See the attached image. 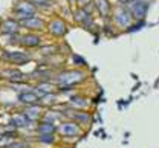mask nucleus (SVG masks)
Here are the masks:
<instances>
[{
  "label": "nucleus",
  "mask_w": 159,
  "mask_h": 148,
  "mask_svg": "<svg viewBox=\"0 0 159 148\" xmlns=\"http://www.w3.org/2000/svg\"><path fill=\"white\" fill-rule=\"evenodd\" d=\"M74 19L77 23H86L87 20H90V14L84 9V8H78L74 12Z\"/></svg>",
  "instance_id": "obj_16"
},
{
  "label": "nucleus",
  "mask_w": 159,
  "mask_h": 148,
  "mask_svg": "<svg viewBox=\"0 0 159 148\" xmlns=\"http://www.w3.org/2000/svg\"><path fill=\"white\" fill-rule=\"evenodd\" d=\"M132 14H133V17L135 19H139V20H142L144 17H145V14H147V11H148V2H144V0H135L133 3H132Z\"/></svg>",
  "instance_id": "obj_10"
},
{
  "label": "nucleus",
  "mask_w": 159,
  "mask_h": 148,
  "mask_svg": "<svg viewBox=\"0 0 159 148\" xmlns=\"http://www.w3.org/2000/svg\"><path fill=\"white\" fill-rule=\"evenodd\" d=\"M9 124L14 125V127H25L26 124H29V119H28V116L25 113H20V115H14L11 118Z\"/></svg>",
  "instance_id": "obj_15"
},
{
  "label": "nucleus",
  "mask_w": 159,
  "mask_h": 148,
  "mask_svg": "<svg viewBox=\"0 0 159 148\" xmlns=\"http://www.w3.org/2000/svg\"><path fill=\"white\" fill-rule=\"evenodd\" d=\"M77 2H78L80 8H84V6H87L89 3H92L93 0H77Z\"/></svg>",
  "instance_id": "obj_22"
},
{
  "label": "nucleus",
  "mask_w": 159,
  "mask_h": 148,
  "mask_svg": "<svg viewBox=\"0 0 159 148\" xmlns=\"http://www.w3.org/2000/svg\"><path fill=\"white\" fill-rule=\"evenodd\" d=\"M40 134H52V133H55V125H54V122H48V121H41L39 124V127H37Z\"/></svg>",
  "instance_id": "obj_14"
},
{
  "label": "nucleus",
  "mask_w": 159,
  "mask_h": 148,
  "mask_svg": "<svg viewBox=\"0 0 159 148\" xmlns=\"http://www.w3.org/2000/svg\"><path fill=\"white\" fill-rule=\"evenodd\" d=\"M133 19L135 17H133L132 11L127 9V8H119V9H116V12H115V21L121 28H130Z\"/></svg>",
  "instance_id": "obj_6"
},
{
  "label": "nucleus",
  "mask_w": 159,
  "mask_h": 148,
  "mask_svg": "<svg viewBox=\"0 0 159 148\" xmlns=\"http://www.w3.org/2000/svg\"><path fill=\"white\" fill-rule=\"evenodd\" d=\"M46 29H48V32H49L52 37H55V38L64 37L66 32H67L66 21L63 20V19H60V17H54L52 20L46 24Z\"/></svg>",
  "instance_id": "obj_4"
},
{
  "label": "nucleus",
  "mask_w": 159,
  "mask_h": 148,
  "mask_svg": "<svg viewBox=\"0 0 159 148\" xmlns=\"http://www.w3.org/2000/svg\"><path fill=\"white\" fill-rule=\"evenodd\" d=\"M37 12H39V9H37V6L31 0H17L12 5L14 19L19 21L25 20V19H29V17H34V15H37Z\"/></svg>",
  "instance_id": "obj_1"
},
{
  "label": "nucleus",
  "mask_w": 159,
  "mask_h": 148,
  "mask_svg": "<svg viewBox=\"0 0 159 148\" xmlns=\"http://www.w3.org/2000/svg\"><path fill=\"white\" fill-rule=\"evenodd\" d=\"M119 3H122V5H127V3H133L135 0H118Z\"/></svg>",
  "instance_id": "obj_23"
},
{
  "label": "nucleus",
  "mask_w": 159,
  "mask_h": 148,
  "mask_svg": "<svg viewBox=\"0 0 159 148\" xmlns=\"http://www.w3.org/2000/svg\"><path fill=\"white\" fill-rule=\"evenodd\" d=\"M35 90L40 92V93H43V96H46V95H49V93L54 92V87L51 84H48V83H40V84L35 87Z\"/></svg>",
  "instance_id": "obj_17"
},
{
  "label": "nucleus",
  "mask_w": 159,
  "mask_h": 148,
  "mask_svg": "<svg viewBox=\"0 0 159 148\" xmlns=\"http://www.w3.org/2000/svg\"><path fill=\"white\" fill-rule=\"evenodd\" d=\"M72 116H74V119H77L78 122H83V124H86L89 121V115H86L83 111H74Z\"/></svg>",
  "instance_id": "obj_18"
},
{
  "label": "nucleus",
  "mask_w": 159,
  "mask_h": 148,
  "mask_svg": "<svg viewBox=\"0 0 159 148\" xmlns=\"http://www.w3.org/2000/svg\"><path fill=\"white\" fill-rule=\"evenodd\" d=\"M2 60L12 66H23L31 61V55L23 50H2Z\"/></svg>",
  "instance_id": "obj_3"
},
{
  "label": "nucleus",
  "mask_w": 159,
  "mask_h": 148,
  "mask_svg": "<svg viewBox=\"0 0 159 148\" xmlns=\"http://www.w3.org/2000/svg\"><path fill=\"white\" fill-rule=\"evenodd\" d=\"M145 23H144V20H139L138 23H135L132 28H127V32H133V31H138V29H141L142 26H144Z\"/></svg>",
  "instance_id": "obj_21"
},
{
  "label": "nucleus",
  "mask_w": 159,
  "mask_h": 148,
  "mask_svg": "<svg viewBox=\"0 0 159 148\" xmlns=\"http://www.w3.org/2000/svg\"><path fill=\"white\" fill-rule=\"evenodd\" d=\"M95 8L98 9V12L101 14V17H109L112 12V6L109 3V0H93Z\"/></svg>",
  "instance_id": "obj_13"
},
{
  "label": "nucleus",
  "mask_w": 159,
  "mask_h": 148,
  "mask_svg": "<svg viewBox=\"0 0 159 148\" xmlns=\"http://www.w3.org/2000/svg\"><path fill=\"white\" fill-rule=\"evenodd\" d=\"M37 139L40 142H43V144H52L55 141V136H52V134H40Z\"/></svg>",
  "instance_id": "obj_19"
},
{
  "label": "nucleus",
  "mask_w": 159,
  "mask_h": 148,
  "mask_svg": "<svg viewBox=\"0 0 159 148\" xmlns=\"http://www.w3.org/2000/svg\"><path fill=\"white\" fill-rule=\"evenodd\" d=\"M19 101L20 102H23V104H29V106H37V102L40 101L39 95L35 93V92H31V90H28V92H21L19 95Z\"/></svg>",
  "instance_id": "obj_11"
},
{
  "label": "nucleus",
  "mask_w": 159,
  "mask_h": 148,
  "mask_svg": "<svg viewBox=\"0 0 159 148\" xmlns=\"http://www.w3.org/2000/svg\"><path fill=\"white\" fill-rule=\"evenodd\" d=\"M20 21L16 20L14 17H9L6 20H3L0 23V32L3 35H14V34H19L20 32Z\"/></svg>",
  "instance_id": "obj_7"
},
{
  "label": "nucleus",
  "mask_w": 159,
  "mask_h": 148,
  "mask_svg": "<svg viewBox=\"0 0 159 148\" xmlns=\"http://www.w3.org/2000/svg\"><path fill=\"white\" fill-rule=\"evenodd\" d=\"M40 50H41L43 55H46V54H55L57 52V46H46V47H41Z\"/></svg>",
  "instance_id": "obj_20"
},
{
  "label": "nucleus",
  "mask_w": 159,
  "mask_h": 148,
  "mask_svg": "<svg viewBox=\"0 0 159 148\" xmlns=\"http://www.w3.org/2000/svg\"><path fill=\"white\" fill-rule=\"evenodd\" d=\"M20 44H21L25 49H34V47H39L40 44H41V37H40L37 32H28V34L21 35Z\"/></svg>",
  "instance_id": "obj_9"
},
{
  "label": "nucleus",
  "mask_w": 159,
  "mask_h": 148,
  "mask_svg": "<svg viewBox=\"0 0 159 148\" xmlns=\"http://www.w3.org/2000/svg\"><path fill=\"white\" fill-rule=\"evenodd\" d=\"M0 75H2V78H5V80L9 81V83H25V73L17 70L16 67L2 69V70H0Z\"/></svg>",
  "instance_id": "obj_8"
},
{
  "label": "nucleus",
  "mask_w": 159,
  "mask_h": 148,
  "mask_svg": "<svg viewBox=\"0 0 159 148\" xmlns=\"http://www.w3.org/2000/svg\"><path fill=\"white\" fill-rule=\"evenodd\" d=\"M60 133L64 136H77L80 133V127L75 122H63L58 127Z\"/></svg>",
  "instance_id": "obj_12"
},
{
  "label": "nucleus",
  "mask_w": 159,
  "mask_h": 148,
  "mask_svg": "<svg viewBox=\"0 0 159 148\" xmlns=\"http://www.w3.org/2000/svg\"><path fill=\"white\" fill-rule=\"evenodd\" d=\"M46 21L43 19H40L37 15L34 17H29V19H25V20H20V26L28 29L29 32H39V31H44L46 29Z\"/></svg>",
  "instance_id": "obj_5"
},
{
  "label": "nucleus",
  "mask_w": 159,
  "mask_h": 148,
  "mask_svg": "<svg viewBox=\"0 0 159 148\" xmlns=\"http://www.w3.org/2000/svg\"><path fill=\"white\" fill-rule=\"evenodd\" d=\"M3 137H5V136H3V134H0V141H2V139H3Z\"/></svg>",
  "instance_id": "obj_24"
},
{
  "label": "nucleus",
  "mask_w": 159,
  "mask_h": 148,
  "mask_svg": "<svg viewBox=\"0 0 159 148\" xmlns=\"http://www.w3.org/2000/svg\"><path fill=\"white\" fill-rule=\"evenodd\" d=\"M84 78V73L80 72V70H69V72H63V73H58L57 76V83L60 84L61 90H69L72 89L75 84H78L80 81Z\"/></svg>",
  "instance_id": "obj_2"
}]
</instances>
